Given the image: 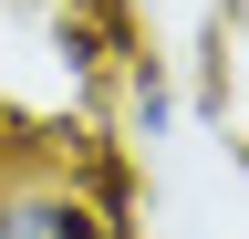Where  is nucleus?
<instances>
[{
	"label": "nucleus",
	"instance_id": "7ed1b4c3",
	"mask_svg": "<svg viewBox=\"0 0 249 239\" xmlns=\"http://www.w3.org/2000/svg\"><path fill=\"white\" fill-rule=\"evenodd\" d=\"M124 11H156V0H124Z\"/></svg>",
	"mask_w": 249,
	"mask_h": 239
},
{
	"label": "nucleus",
	"instance_id": "f03ea898",
	"mask_svg": "<svg viewBox=\"0 0 249 239\" xmlns=\"http://www.w3.org/2000/svg\"><path fill=\"white\" fill-rule=\"evenodd\" d=\"M114 94H124V135H135V146H156V135L177 125V94H166L156 63H114Z\"/></svg>",
	"mask_w": 249,
	"mask_h": 239
},
{
	"label": "nucleus",
	"instance_id": "f257e3e1",
	"mask_svg": "<svg viewBox=\"0 0 249 239\" xmlns=\"http://www.w3.org/2000/svg\"><path fill=\"white\" fill-rule=\"evenodd\" d=\"M0 239H135L114 177H83L62 156H11L0 166Z\"/></svg>",
	"mask_w": 249,
	"mask_h": 239
}]
</instances>
